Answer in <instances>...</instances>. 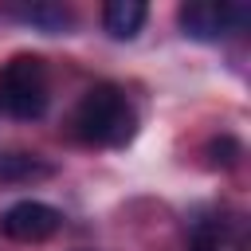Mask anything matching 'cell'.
<instances>
[{"label": "cell", "mask_w": 251, "mask_h": 251, "mask_svg": "<svg viewBox=\"0 0 251 251\" xmlns=\"http://www.w3.org/2000/svg\"><path fill=\"white\" fill-rule=\"evenodd\" d=\"M137 129V114L129 106V98L114 86V82H98L82 94V102L75 106V133L86 145H126Z\"/></svg>", "instance_id": "obj_1"}, {"label": "cell", "mask_w": 251, "mask_h": 251, "mask_svg": "<svg viewBox=\"0 0 251 251\" xmlns=\"http://www.w3.org/2000/svg\"><path fill=\"white\" fill-rule=\"evenodd\" d=\"M0 106L20 122L43 118V110H47V67H43V59L16 55L0 71Z\"/></svg>", "instance_id": "obj_2"}, {"label": "cell", "mask_w": 251, "mask_h": 251, "mask_svg": "<svg viewBox=\"0 0 251 251\" xmlns=\"http://www.w3.org/2000/svg\"><path fill=\"white\" fill-rule=\"evenodd\" d=\"M176 20H180L184 35L216 43V39H224V35H231V31H239L247 24V8L227 4V0H220V4L216 0H192V4H184L176 12Z\"/></svg>", "instance_id": "obj_3"}, {"label": "cell", "mask_w": 251, "mask_h": 251, "mask_svg": "<svg viewBox=\"0 0 251 251\" xmlns=\"http://www.w3.org/2000/svg\"><path fill=\"white\" fill-rule=\"evenodd\" d=\"M59 227H63V216H59L51 204H43V200H20V204H12V208L4 212V220H0V231H4L8 239H16V243H43V239H51Z\"/></svg>", "instance_id": "obj_4"}, {"label": "cell", "mask_w": 251, "mask_h": 251, "mask_svg": "<svg viewBox=\"0 0 251 251\" xmlns=\"http://www.w3.org/2000/svg\"><path fill=\"white\" fill-rule=\"evenodd\" d=\"M145 16H149V8L141 0H110L102 8V27L114 39H133L145 27Z\"/></svg>", "instance_id": "obj_5"}, {"label": "cell", "mask_w": 251, "mask_h": 251, "mask_svg": "<svg viewBox=\"0 0 251 251\" xmlns=\"http://www.w3.org/2000/svg\"><path fill=\"white\" fill-rule=\"evenodd\" d=\"M51 176V165H43L31 153H0V184H24Z\"/></svg>", "instance_id": "obj_6"}, {"label": "cell", "mask_w": 251, "mask_h": 251, "mask_svg": "<svg viewBox=\"0 0 251 251\" xmlns=\"http://www.w3.org/2000/svg\"><path fill=\"white\" fill-rule=\"evenodd\" d=\"M16 16H20V20H27V24H35V27H43V31H63V27L71 24V12H67V8H59V4H31V8H16Z\"/></svg>", "instance_id": "obj_7"}, {"label": "cell", "mask_w": 251, "mask_h": 251, "mask_svg": "<svg viewBox=\"0 0 251 251\" xmlns=\"http://www.w3.org/2000/svg\"><path fill=\"white\" fill-rule=\"evenodd\" d=\"M208 157H212V165H224V169H231V165L243 157V145H239L235 137H227V133H224V137H216V141L208 145Z\"/></svg>", "instance_id": "obj_8"}, {"label": "cell", "mask_w": 251, "mask_h": 251, "mask_svg": "<svg viewBox=\"0 0 251 251\" xmlns=\"http://www.w3.org/2000/svg\"><path fill=\"white\" fill-rule=\"evenodd\" d=\"M192 251H220V243H212V239H196Z\"/></svg>", "instance_id": "obj_9"}, {"label": "cell", "mask_w": 251, "mask_h": 251, "mask_svg": "<svg viewBox=\"0 0 251 251\" xmlns=\"http://www.w3.org/2000/svg\"><path fill=\"white\" fill-rule=\"evenodd\" d=\"M78 251H86V247H78Z\"/></svg>", "instance_id": "obj_10"}]
</instances>
